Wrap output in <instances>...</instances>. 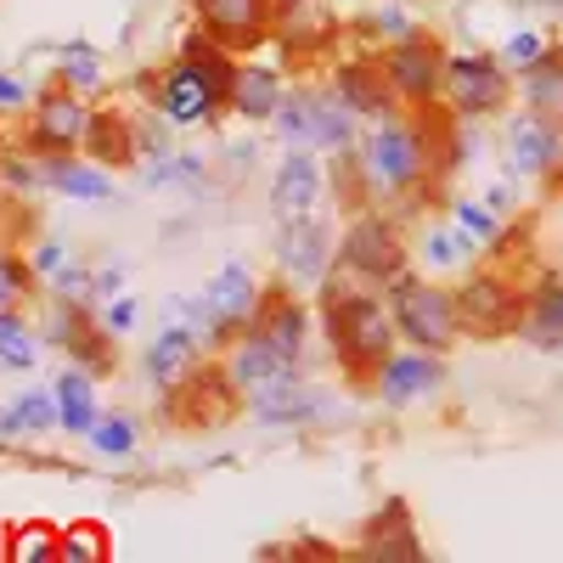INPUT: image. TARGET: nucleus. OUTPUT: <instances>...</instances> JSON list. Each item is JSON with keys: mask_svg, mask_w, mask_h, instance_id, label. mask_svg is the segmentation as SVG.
<instances>
[{"mask_svg": "<svg viewBox=\"0 0 563 563\" xmlns=\"http://www.w3.org/2000/svg\"><path fill=\"white\" fill-rule=\"evenodd\" d=\"M321 327H327V344H333V361L350 372V378L372 384L378 366L395 355V310L366 288V282L344 276V282H327V299H321Z\"/></svg>", "mask_w": 563, "mask_h": 563, "instance_id": "f257e3e1", "label": "nucleus"}, {"mask_svg": "<svg viewBox=\"0 0 563 563\" xmlns=\"http://www.w3.org/2000/svg\"><path fill=\"white\" fill-rule=\"evenodd\" d=\"M422 175H434V158H429V135H422V113L406 119V113H389L378 119V130L366 135V180L378 186L384 198H400Z\"/></svg>", "mask_w": 563, "mask_h": 563, "instance_id": "f03ea898", "label": "nucleus"}, {"mask_svg": "<svg viewBox=\"0 0 563 563\" xmlns=\"http://www.w3.org/2000/svg\"><path fill=\"white\" fill-rule=\"evenodd\" d=\"M389 310H395V327L400 339L417 344V350H451L462 339V310H456V294L434 288V282H417V276H400L389 288Z\"/></svg>", "mask_w": 563, "mask_h": 563, "instance_id": "7ed1b4c3", "label": "nucleus"}, {"mask_svg": "<svg viewBox=\"0 0 563 563\" xmlns=\"http://www.w3.org/2000/svg\"><path fill=\"white\" fill-rule=\"evenodd\" d=\"M339 265L344 276L366 282V288H395L406 276V249H400V231L389 214H355L339 238Z\"/></svg>", "mask_w": 563, "mask_h": 563, "instance_id": "20e7f679", "label": "nucleus"}, {"mask_svg": "<svg viewBox=\"0 0 563 563\" xmlns=\"http://www.w3.org/2000/svg\"><path fill=\"white\" fill-rule=\"evenodd\" d=\"M384 63H389V79L400 90V108H434V102H445V68H451V57H445L440 40L411 29L406 40L389 45Z\"/></svg>", "mask_w": 563, "mask_h": 563, "instance_id": "39448f33", "label": "nucleus"}, {"mask_svg": "<svg viewBox=\"0 0 563 563\" xmlns=\"http://www.w3.org/2000/svg\"><path fill=\"white\" fill-rule=\"evenodd\" d=\"M85 135H90V108L79 102V90H68L63 79L45 90L29 113V147L57 158V153H85Z\"/></svg>", "mask_w": 563, "mask_h": 563, "instance_id": "423d86ee", "label": "nucleus"}, {"mask_svg": "<svg viewBox=\"0 0 563 563\" xmlns=\"http://www.w3.org/2000/svg\"><path fill=\"white\" fill-rule=\"evenodd\" d=\"M456 310H462L467 339H507L525 327V299L512 294L501 276H467L456 288Z\"/></svg>", "mask_w": 563, "mask_h": 563, "instance_id": "0eeeda50", "label": "nucleus"}, {"mask_svg": "<svg viewBox=\"0 0 563 563\" xmlns=\"http://www.w3.org/2000/svg\"><path fill=\"white\" fill-rule=\"evenodd\" d=\"M225 378L238 384L243 395H254V389H271V384H288V378H299V355L294 350H282L265 327L254 321L249 333H238L225 344Z\"/></svg>", "mask_w": 563, "mask_h": 563, "instance_id": "6e6552de", "label": "nucleus"}, {"mask_svg": "<svg viewBox=\"0 0 563 563\" xmlns=\"http://www.w3.org/2000/svg\"><path fill=\"white\" fill-rule=\"evenodd\" d=\"M147 97H153V113H158L164 124H203V119L225 113V102L214 97V85H209L192 63H186V57H175L164 74L147 79Z\"/></svg>", "mask_w": 563, "mask_h": 563, "instance_id": "1a4fd4ad", "label": "nucleus"}, {"mask_svg": "<svg viewBox=\"0 0 563 563\" xmlns=\"http://www.w3.org/2000/svg\"><path fill=\"white\" fill-rule=\"evenodd\" d=\"M203 305H209L214 344H231L238 333H249V327L260 321V305H265V294L254 288V271H249L243 260H231L225 271H214V282H209Z\"/></svg>", "mask_w": 563, "mask_h": 563, "instance_id": "9d476101", "label": "nucleus"}, {"mask_svg": "<svg viewBox=\"0 0 563 563\" xmlns=\"http://www.w3.org/2000/svg\"><path fill=\"white\" fill-rule=\"evenodd\" d=\"M507 102V74L496 57H479V52H467V57H451L445 68V108L456 119H485Z\"/></svg>", "mask_w": 563, "mask_h": 563, "instance_id": "9b49d317", "label": "nucleus"}, {"mask_svg": "<svg viewBox=\"0 0 563 563\" xmlns=\"http://www.w3.org/2000/svg\"><path fill=\"white\" fill-rule=\"evenodd\" d=\"M507 164L512 175H530V180H547L563 169V124L547 119V113H525V119H512L507 130Z\"/></svg>", "mask_w": 563, "mask_h": 563, "instance_id": "f8f14e48", "label": "nucleus"}, {"mask_svg": "<svg viewBox=\"0 0 563 563\" xmlns=\"http://www.w3.org/2000/svg\"><path fill=\"white\" fill-rule=\"evenodd\" d=\"M192 12H198V29H209L214 40H225L238 52V45L271 40L276 0H192Z\"/></svg>", "mask_w": 563, "mask_h": 563, "instance_id": "ddd939ff", "label": "nucleus"}, {"mask_svg": "<svg viewBox=\"0 0 563 563\" xmlns=\"http://www.w3.org/2000/svg\"><path fill=\"white\" fill-rule=\"evenodd\" d=\"M355 558H372V563H417L422 558V541H417V525H411V507L406 501H384L361 525Z\"/></svg>", "mask_w": 563, "mask_h": 563, "instance_id": "4468645a", "label": "nucleus"}, {"mask_svg": "<svg viewBox=\"0 0 563 563\" xmlns=\"http://www.w3.org/2000/svg\"><path fill=\"white\" fill-rule=\"evenodd\" d=\"M339 97L361 113V119H389V113H400V90H395V79H389V63H372V57H355V63H344L339 68Z\"/></svg>", "mask_w": 563, "mask_h": 563, "instance_id": "2eb2a0df", "label": "nucleus"}, {"mask_svg": "<svg viewBox=\"0 0 563 563\" xmlns=\"http://www.w3.org/2000/svg\"><path fill=\"white\" fill-rule=\"evenodd\" d=\"M445 384V366L434 361V350H406V355H389L384 366H378V378H372V389H378L389 406H411V400H422V395H434Z\"/></svg>", "mask_w": 563, "mask_h": 563, "instance_id": "dca6fc26", "label": "nucleus"}, {"mask_svg": "<svg viewBox=\"0 0 563 563\" xmlns=\"http://www.w3.org/2000/svg\"><path fill=\"white\" fill-rule=\"evenodd\" d=\"M198 355H203V339H198V327H186V321L164 327V333L153 339V350H147V384H153L158 395L180 389V384H186V378H192V372L203 366Z\"/></svg>", "mask_w": 563, "mask_h": 563, "instance_id": "f3484780", "label": "nucleus"}, {"mask_svg": "<svg viewBox=\"0 0 563 563\" xmlns=\"http://www.w3.org/2000/svg\"><path fill=\"white\" fill-rule=\"evenodd\" d=\"M276 260H282V271H288L294 282H321L327 260H333V238H327L321 220L294 214L288 225H282V238H276Z\"/></svg>", "mask_w": 563, "mask_h": 563, "instance_id": "a211bd4d", "label": "nucleus"}, {"mask_svg": "<svg viewBox=\"0 0 563 563\" xmlns=\"http://www.w3.org/2000/svg\"><path fill=\"white\" fill-rule=\"evenodd\" d=\"M339 34V18L327 0H276V18H271V40L288 45V52H316Z\"/></svg>", "mask_w": 563, "mask_h": 563, "instance_id": "6ab92c4d", "label": "nucleus"}, {"mask_svg": "<svg viewBox=\"0 0 563 563\" xmlns=\"http://www.w3.org/2000/svg\"><path fill=\"white\" fill-rule=\"evenodd\" d=\"M321 406H327V400H321L316 389H305L299 378L271 384V389H254V395H249V411L265 422V429H299V422H316Z\"/></svg>", "mask_w": 563, "mask_h": 563, "instance_id": "aec40b11", "label": "nucleus"}, {"mask_svg": "<svg viewBox=\"0 0 563 563\" xmlns=\"http://www.w3.org/2000/svg\"><path fill=\"white\" fill-rule=\"evenodd\" d=\"M316 198H321V164H316L305 147H294L288 158H282L276 180H271V209H276L282 220H294V214H310Z\"/></svg>", "mask_w": 563, "mask_h": 563, "instance_id": "412c9836", "label": "nucleus"}, {"mask_svg": "<svg viewBox=\"0 0 563 563\" xmlns=\"http://www.w3.org/2000/svg\"><path fill=\"white\" fill-rule=\"evenodd\" d=\"M355 124H361V113L339 97V90H310V147L344 153L355 141Z\"/></svg>", "mask_w": 563, "mask_h": 563, "instance_id": "4be33fe9", "label": "nucleus"}, {"mask_svg": "<svg viewBox=\"0 0 563 563\" xmlns=\"http://www.w3.org/2000/svg\"><path fill=\"white\" fill-rule=\"evenodd\" d=\"M519 333L547 350V355H563V282H541V288L525 299V327Z\"/></svg>", "mask_w": 563, "mask_h": 563, "instance_id": "5701e85b", "label": "nucleus"}, {"mask_svg": "<svg viewBox=\"0 0 563 563\" xmlns=\"http://www.w3.org/2000/svg\"><path fill=\"white\" fill-rule=\"evenodd\" d=\"M282 97H288V90H282V79H276L271 68L249 63V68H238V90H231V113L249 119V124H265V119H276Z\"/></svg>", "mask_w": 563, "mask_h": 563, "instance_id": "b1692460", "label": "nucleus"}, {"mask_svg": "<svg viewBox=\"0 0 563 563\" xmlns=\"http://www.w3.org/2000/svg\"><path fill=\"white\" fill-rule=\"evenodd\" d=\"M45 175H52V186H57L63 198H85V203L113 198L108 164H79L74 153H57V158H45Z\"/></svg>", "mask_w": 563, "mask_h": 563, "instance_id": "393cba45", "label": "nucleus"}, {"mask_svg": "<svg viewBox=\"0 0 563 563\" xmlns=\"http://www.w3.org/2000/svg\"><path fill=\"white\" fill-rule=\"evenodd\" d=\"M260 327L282 344V350H294L299 361H305V339H310V310L299 305V299H288V294H265V305H260Z\"/></svg>", "mask_w": 563, "mask_h": 563, "instance_id": "a878e982", "label": "nucleus"}, {"mask_svg": "<svg viewBox=\"0 0 563 563\" xmlns=\"http://www.w3.org/2000/svg\"><path fill=\"white\" fill-rule=\"evenodd\" d=\"M135 130L124 124V113H113V108H102V113H90V135H85V153L97 158V164H108V169H124L130 158H135V141H130Z\"/></svg>", "mask_w": 563, "mask_h": 563, "instance_id": "bb28decb", "label": "nucleus"}, {"mask_svg": "<svg viewBox=\"0 0 563 563\" xmlns=\"http://www.w3.org/2000/svg\"><path fill=\"white\" fill-rule=\"evenodd\" d=\"M57 411H63L68 434L90 440V429H97V389H90L85 372H63V378H57Z\"/></svg>", "mask_w": 563, "mask_h": 563, "instance_id": "cd10ccee", "label": "nucleus"}, {"mask_svg": "<svg viewBox=\"0 0 563 563\" xmlns=\"http://www.w3.org/2000/svg\"><path fill=\"white\" fill-rule=\"evenodd\" d=\"M525 102L563 124V57L558 52H547L536 68H525Z\"/></svg>", "mask_w": 563, "mask_h": 563, "instance_id": "c85d7f7f", "label": "nucleus"}, {"mask_svg": "<svg viewBox=\"0 0 563 563\" xmlns=\"http://www.w3.org/2000/svg\"><path fill=\"white\" fill-rule=\"evenodd\" d=\"M63 411H57V395H18L7 411H0V434H45V429H57Z\"/></svg>", "mask_w": 563, "mask_h": 563, "instance_id": "c756f323", "label": "nucleus"}, {"mask_svg": "<svg viewBox=\"0 0 563 563\" xmlns=\"http://www.w3.org/2000/svg\"><path fill=\"white\" fill-rule=\"evenodd\" d=\"M40 355L34 344V327L18 316V310H0V366H12V372H29Z\"/></svg>", "mask_w": 563, "mask_h": 563, "instance_id": "7c9ffc66", "label": "nucleus"}, {"mask_svg": "<svg viewBox=\"0 0 563 563\" xmlns=\"http://www.w3.org/2000/svg\"><path fill=\"white\" fill-rule=\"evenodd\" d=\"M57 79L68 90H79V97H90V90H102V57L90 52V45H63L57 52Z\"/></svg>", "mask_w": 563, "mask_h": 563, "instance_id": "2f4dec72", "label": "nucleus"}, {"mask_svg": "<svg viewBox=\"0 0 563 563\" xmlns=\"http://www.w3.org/2000/svg\"><path fill=\"white\" fill-rule=\"evenodd\" d=\"M57 563H108V536L97 525H74L57 541Z\"/></svg>", "mask_w": 563, "mask_h": 563, "instance_id": "473e14b6", "label": "nucleus"}, {"mask_svg": "<svg viewBox=\"0 0 563 563\" xmlns=\"http://www.w3.org/2000/svg\"><path fill=\"white\" fill-rule=\"evenodd\" d=\"M276 135L288 147H310V90H288L276 108Z\"/></svg>", "mask_w": 563, "mask_h": 563, "instance_id": "72a5a7b5", "label": "nucleus"}, {"mask_svg": "<svg viewBox=\"0 0 563 563\" xmlns=\"http://www.w3.org/2000/svg\"><path fill=\"white\" fill-rule=\"evenodd\" d=\"M153 186H180V192H192V186H203L209 180V169H203V158L198 153H164L158 164H153V175H147Z\"/></svg>", "mask_w": 563, "mask_h": 563, "instance_id": "f704fd0d", "label": "nucleus"}, {"mask_svg": "<svg viewBox=\"0 0 563 563\" xmlns=\"http://www.w3.org/2000/svg\"><path fill=\"white\" fill-rule=\"evenodd\" d=\"M34 288V260H18V254H0V310H18Z\"/></svg>", "mask_w": 563, "mask_h": 563, "instance_id": "c9c22d12", "label": "nucleus"}, {"mask_svg": "<svg viewBox=\"0 0 563 563\" xmlns=\"http://www.w3.org/2000/svg\"><path fill=\"white\" fill-rule=\"evenodd\" d=\"M57 541H63V530L23 525V530H18V547H12L7 558H12V563H57Z\"/></svg>", "mask_w": 563, "mask_h": 563, "instance_id": "e433bc0d", "label": "nucleus"}, {"mask_svg": "<svg viewBox=\"0 0 563 563\" xmlns=\"http://www.w3.org/2000/svg\"><path fill=\"white\" fill-rule=\"evenodd\" d=\"M90 445H97L102 456H130V451H135V422H130V417H97Z\"/></svg>", "mask_w": 563, "mask_h": 563, "instance_id": "4c0bfd02", "label": "nucleus"}, {"mask_svg": "<svg viewBox=\"0 0 563 563\" xmlns=\"http://www.w3.org/2000/svg\"><path fill=\"white\" fill-rule=\"evenodd\" d=\"M456 220H462V238H467V243H496V238H501L496 209H479V203H456Z\"/></svg>", "mask_w": 563, "mask_h": 563, "instance_id": "58836bf2", "label": "nucleus"}, {"mask_svg": "<svg viewBox=\"0 0 563 563\" xmlns=\"http://www.w3.org/2000/svg\"><path fill=\"white\" fill-rule=\"evenodd\" d=\"M541 57H547V40L536 29H519L507 40V52H501V63H512V68H536Z\"/></svg>", "mask_w": 563, "mask_h": 563, "instance_id": "ea45409f", "label": "nucleus"}, {"mask_svg": "<svg viewBox=\"0 0 563 563\" xmlns=\"http://www.w3.org/2000/svg\"><path fill=\"white\" fill-rule=\"evenodd\" d=\"M52 282H57V294H63L68 305H85V294H90V276H85L79 265H63Z\"/></svg>", "mask_w": 563, "mask_h": 563, "instance_id": "a19ab883", "label": "nucleus"}, {"mask_svg": "<svg viewBox=\"0 0 563 563\" xmlns=\"http://www.w3.org/2000/svg\"><path fill=\"white\" fill-rule=\"evenodd\" d=\"M467 254V238H451V231H429V260L434 265H451Z\"/></svg>", "mask_w": 563, "mask_h": 563, "instance_id": "79ce46f5", "label": "nucleus"}, {"mask_svg": "<svg viewBox=\"0 0 563 563\" xmlns=\"http://www.w3.org/2000/svg\"><path fill=\"white\" fill-rule=\"evenodd\" d=\"M102 327H108L113 339H119V333H130V327H135V299H113V305L102 310Z\"/></svg>", "mask_w": 563, "mask_h": 563, "instance_id": "37998d69", "label": "nucleus"}, {"mask_svg": "<svg viewBox=\"0 0 563 563\" xmlns=\"http://www.w3.org/2000/svg\"><path fill=\"white\" fill-rule=\"evenodd\" d=\"M34 271H40V276H57V271H63V243H40V249H34Z\"/></svg>", "mask_w": 563, "mask_h": 563, "instance_id": "c03bdc74", "label": "nucleus"}, {"mask_svg": "<svg viewBox=\"0 0 563 563\" xmlns=\"http://www.w3.org/2000/svg\"><path fill=\"white\" fill-rule=\"evenodd\" d=\"M378 29L395 34V40H406V34H411V18H406L400 7H384V12H378Z\"/></svg>", "mask_w": 563, "mask_h": 563, "instance_id": "a18cd8bd", "label": "nucleus"}, {"mask_svg": "<svg viewBox=\"0 0 563 563\" xmlns=\"http://www.w3.org/2000/svg\"><path fill=\"white\" fill-rule=\"evenodd\" d=\"M0 108H29V90L12 74H0Z\"/></svg>", "mask_w": 563, "mask_h": 563, "instance_id": "49530a36", "label": "nucleus"}]
</instances>
